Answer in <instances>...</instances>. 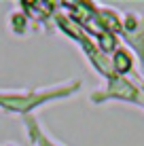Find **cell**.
I'll list each match as a JSON object with an SVG mask.
<instances>
[{"mask_svg":"<svg viewBox=\"0 0 144 146\" xmlns=\"http://www.w3.org/2000/svg\"><path fill=\"white\" fill-rule=\"evenodd\" d=\"M117 64H119L121 70H127V68H129V55H127V53H119L117 55Z\"/></svg>","mask_w":144,"mask_h":146,"instance_id":"6da1fadb","label":"cell"}]
</instances>
